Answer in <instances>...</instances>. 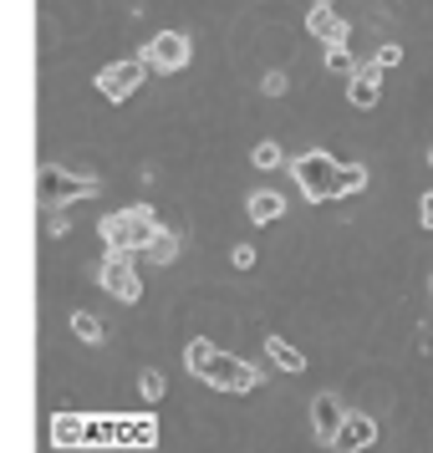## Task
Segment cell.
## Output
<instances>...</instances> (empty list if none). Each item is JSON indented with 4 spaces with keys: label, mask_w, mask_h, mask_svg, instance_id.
<instances>
[{
    "label": "cell",
    "mask_w": 433,
    "mask_h": 453,
    "mask_svg": "<svg viewBox=\"0 0 433 453\" xmlns=\"http://www.w3.org/2000/svg\"><path fill=\"white\" fill-rule=\"evenodd\" d=\"M296 184L306 194L311 204H327V199H347V194H362L367 188V168H352V164H336L331 153H301L296 158Z\"/></svg>",
    "instance_id": "1"
},
{
    "label": "cell",
    "mask_w": 433,
    "mask_h": 453,
    "mask_svg": "<svg viewBox=\"0 0 433 453\" xmlns=\"http://www.w3.org/2000/svg\"><path fill=\"white\" fill-rule=\"evenodd\" d=\"M184 362H189V372H194L199 382H209L214 392H250V388H260V372L250 367V362H240V357L220 351L214 342H205V336H194V342L184 347Z\"/></svg>",
    "instance_id": "2"
},
{
    "label": "cell",
    "mask_w": 433,
    "mask_h": 453,
    "mask_svg": "<svg viewBox=\"0 0 433 453\" xmlns=\"http://www.w3.org/2000/svg\"><path fill=\"white\" fill-rule=\"evenodd\" d=\"M159 234H164V229H159V219H153L148 204L118 209V214L103 219V240H107V250H118V255H148V245H153Z\"/></svg>",
    "instance_id": "3"
},
{
    "label": "cell",
    "mask_w": 433,
    "mask_h": 453,
    "mask_svg": "<svg viewBox=\"0 0 433 453\" xmlns=\"http://www.w3.org/2000/svg\"><path fill=\"white\" fill-rule=\"evenodd\" d=\"M97 280H103L107 296H118V301H138L143 296V280H138V265H133V255H118V250H107L103 265H97Z\"/></svg>",
    "instance_id": "4"
},
{
    "label": "cell",
    "mask_w": 433,
    "mask_h": 453,
    "mask_svg": "<svg viewBox=\"0 0 433 453\" xmlns=\"http://www.w3.org/2000/svg\"><path fill=\"white\" fill-rule=\"evenodd\" d=\"M189 57H194V42H189L184 31H159V36L143 46L148 72H179V66H189Z\"/></svg>",
    "instance_id": "5"
},
{
    "label": "cell",
    "mask_w": 433,
    "mask_h": 453,
    "mask_svg": "<svg viewBox=\"0 0 433 453\" xmlns=\"http://www.w3.org/2000/svg\"><path fill=\"white\" fill-rule=\"evenodd\" d=\"M143 57H133V62H107L103 72H97V92H103L107 103H123V97H133L138 92V82H143Z\"/></svg>",
    "instance_id": "6"
},
{
    "label": "cell",
    "mask_w": 433,
    "mask_h": 453,
    "mask_svg": "<svg viewBox=\"0 0 433 453\" xmlns=\"http://www.w3.org/2000/svg\"><path fill=\"white\" fill-rule=\"evenodd\" d=\"M36 188H42L46 204H66V199L97 194V179H72V173H62V168H42V173H36Z\"/></svg>",
    "instance_id": "7"
},
{
    "label": "cell",
    "mask_w": 433,
    "mask_h": 453,
    "mask_svg": "<svg viewBox=\"0 0 433 453\" xmlns=\"http://www.w3.org/2000/svg\"><path fill=\"white\" fill-rule=\"evenodd\" d=\"M306 31H311V36H321V42H331V46L347 42V21L336 16V5H331V0H316V5L306 11Z\"/></svg>",
    "instance_id": "8"
},
{
    "label": "cell",
    "mask_w": 433,
    "mask_h": 453,
    "mask_svg": "<svg viewBox=\"0 0 433 453\" xmlns=\"http://www.w3.org/2000/svg\"><path fill=\"white\" fill-rule=\"evenodd\" d=\"M342 423H347V408H342V403H336L331 392H316V397H311V428L321 433L327 443H336Z\"/></svg>",
    "instance_id": "9"
},
{
    "label": "cell",
    "mask_w": 433,
    "mask_h": 453,
    "mask_svg": "<svg viewBox=\"0 0 433 453\" xmlns=\"http://www.w3.org/2000/svg\"><path fill=\"white\" fill-rule=\"evenodd\" d=\"M372 438H377V423H372L367 412H347V423H342V433H336L331 449L336 453H362V449H372Z\"/></svg>",
    "instance_id": "10"
},
{
    "label": "cell",
    "mask_w": 433,
    "mask_h": 453,
    "mask_svg": "<svg viewBox=\"0 0 433 453\" xmlns=\"http://www.w3.org/2000/svg\"><path fill=\"white\" fill-rule=\"evenodd\" d=\"M377 77H383V66H377V62H367L357 77H352V82H347L352 107H372V103H377Z\"/></svg>",
    "instance_id": "11"
},
{
    "label": "cell",
    "mask_w": 433,
    "mask_h": 453,
    "mask_svg": "<svg viewBox=\"0 0 433 453\" xmlns=\"http://www.w3.org/2000/svg\"><path fill=\"white\" fill-rule=\"evenodd\" d=\"M266 351H270V362L281 372H306V357L290 347V342H281V336H266Z\"/></svg>",
    "instance_id": "12"
},
{
    "label": "cell",
    "mask_w": 433,
    "mask_h": 453,
    "mask_svg": "<svg viewBox=\"0 0 433 453\" xmlns=\"http://www.w3.org/2000/svg\"><path fill=\"white\" fill-rule=\"evenodd\" d=\"M281 209H286V199H281V194H270V188L250 194V219H255V225H270V219H281Z\"/></svg>",
    "instance_id": "13"
},
{
    "label": "cell",
    "mask_w": 433,
    "mask_h": 453,
    "mask_svg": "<svg viewBox=\"0 0 433 453\" xmlns=\"http://www.w3.org/2000/svg\"><path fill=\"white\" fill-rule=\"evenodd\" d=\"M72 331H77V336H82V342H92V347H97V342H103V321H97V316H92V311H77V316H72Z\"/></svg>",
    "instance_id": "14"
},
{
    "label": "cell",
    "mask_w": 433,
    "mask_h": 453,
    "mask_svg": "<svg viewBox=\"0 0 433 453\" xmlns=\"http://www.w3.org/2000/svg\"><path fill=\"white\" fill-rule=\"evenodd\" d=\"M174 255H179V240H174V234L164 229V234H159V240L148 245V255H143V260H153V265H168Z\"/></svg>",
    "instance_id": "15"
},
{
    "label": "cell",
    "mask_w": 433,
    "mask_h": 453,
    "mask_svg": "<svg viewBox=\"0 0 433 453\" xmlns=\"http://www.w3.org/2000/svg\"><path fill=\"white\" fill-rule=\"evenodd\" d=\"M327 66H331V72H342V77H357V72H352V51H347V46H331Z\"/></svg>",
    "instance_id": "16"
},
{
    "label": "cell",
    "mask_w": 433,
    "mask_h": 453,
    "mask_svg": "<svg viewBox=\"0 0 433 453\" xmlns=\"http://www.w3.org/2000/svg\"><path fill=\"white\" fill-rule=\"evenodd\" d=\"M138 388H143V397L148 403H159V397H164V377H159V372H143V377H138Z\"/></svg>",
    "instance_id": "17"
},
{
    "label": "cell",
    "mask_w": 433,
    "mask_h": 453,
    "mask_svg": "<svg viewBox=\"0 0 433 453\" xmlns=\"http://www.w3.org/2000/svg\"><path fill=\"white\" fill-rule=\"evenodd\" d=\"M260 87H266V97H286L290 77H286V72H266V82H260Z\"/></svg>",
    "instance_id": "18"
},
{
    "label": "cell",
    "mask_w": 433,
    "mask_h": 453,
    "mask_svg": "<svg viewBox=\"0 0 433 453\" xmlns=\"http://www.w3.org/2000/svg\"><path fill=\"white\" fill-rule=\"evenodd\" d=\"M255 168H281V148L260 143V148H255Z\"/></svg>",
    "instance_id": "19"
},
{
    "label": "cell",
    "mask_w": 433,
    "mask_h": 453,
    "mask_svg": "<svg viewBox=\"0 0 433 453\" xmlns=\"http://www.w3.org/2000/svg\"><path fill=\"white\" fill-rule=\"evenodd\" d=\"M372 62H377V66H383V72H388V66H398V62H403V51H398V46H383V51H377Z\"/></svg>",
    "instance_id": "20"
},
{
    "label": "cell",
    "mask_w": 433,
    "mask_h": 453,
    "mask_svg": "<svg viewBox=\"0 0 433 453\" xmlns=\"http://www.w3.org/2000/svg\"><path fill=\"white\" fill-rule=\"evenodd\" d=\"M418 219H423V229H433V188L423 194V204H418Z\"/></svg>",
    "instance_id": "21"
},
{
    "label": "cell",
    "mask_w": 433,
    "mask_h": 453,
    "mask_svg": "<svg viewBox=\"0 0 433 453\" xmlns=\"http://www.w3.org/2000/svg\"><path fill=\"white\" fill-rule=\"evenodd\" d=\"M229 260L245 270V265H255V250H250V245H235V255H229Z\"/></svg>",
    "instance_id": "22"
},
{
    "label": "cell",
    "mask_w": 433,
    "mask_h": 453,
    "mask_svg": "<svg viewBox=\"0 0 433 453\" xmlns=\"http://www.w3.org/2000/svg\"><path fill=\"white\" fill-rule=\"evenodd\" d=\"M429 164H433V148H429Z\"/></svg>",
    "instance_id": "23"
},
{
    "label": "cell",
    "mask_w": 433,
    "mask_h": 453,
    "mask_svg": "<svg viewBox=\"0 0 433 453\" xmlns=\"http://www.w3.org/2000/svg\"><path fill=\"white\" fill-rule=\"evenodd\" d=\"M429 286H433V280H429Z\"/></svg>",
    "instance_id": "24"
}]
</instances>
